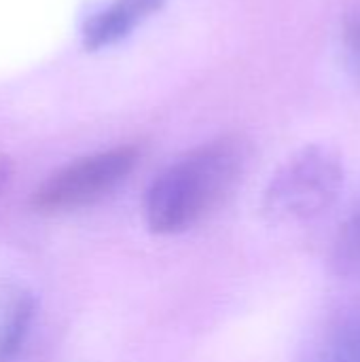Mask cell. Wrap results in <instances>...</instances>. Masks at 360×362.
I'll use <instances>...</instances> for the list:
<instances>
[{"instance_id":"cell-1","label":"cell","mask_w":360,"mask_h":362,"mask_svg":"<svg viewBox=\"0 0 360 362\" xmlns=\"http://www.w3.org/2000/svg\"><path fill=\"white\" fill-rule=\"evenodd\" d=\"M248 148L238 136H219L161 170L146 189L142 212L157 235H178L202 225L238 187Z\"/></svg>"},{"instance_id":"cell-9","label":"cell","mask_w":360,"mask_h":362,"mask_svg":"<svg viewBox=\"0 0 360 362\" xmlns=\"http://www.w3.org/2000/svg\"><path fill=\"white\" fill-rule=\"evenodd\" d=\"M11 163L4 159V157H0V191L4 189V185H6V180H8V176H11Z\"/></svg>"},{"instance_id":"cell-2","label":"cell","mask_w":360,"mask_h":362,"mask_svg":"<svg viewBox=\"0 0 360 362\" xmlns=\"http://www.w3.org/2000/svg\"><path fill=\"white\" fill-rule=\"evenodd\" d=\"M344 187V165L327 146L295 153L269 180L263 193V214L269 223L297 227L320 218L337 202Z\"/></svg>"},{"instance_id":"cell-7","label":"cell","mask_w":360,"mask_h":362,"mask_svg":"<svg viewBox=\"0 0 360 362\" xmlns=\"http://www.w3.org/2000/svg\"><path fill=\"white\" fill-rule=\"evenodd\" d=\"M331 265L335 274L360 282V204L335 233L331 246Z\"/></svg>"},{"instance_id":"cell-6","label":"cell","mask_w":360,"mask_h":362,"mask_svg":"<svg viewBox=\"0 0 360 362\" xmlns=\"http://www.w3.org/2000/svg\"><path fill=\"white\" fill-rule=\"evenodd\" d=\"M36 316L34 295L17 284L0 286V362H13Z\"/></svg>"},{"instance_id":"cell-8","label":"cell","mask_w":360,"mask_h":362,"mask_svg":"<svg viewBox=\"0 0 360 362\" xmlns=\"http://www.w3.org/2000/svg\"><path fill=\"white\" fill-rule=\"evenodd\" d=\"M344 42H346V49H348L352 64L360 70V17H354L346 23Z\"/></svg>"},{"instance_id":"cell-3","label":"cell","mask_w":360,"mask_h":362,"mask_svg":"<svg viewBox=\"0 0 360 362\" xmlns=\"http://www.w3.org/2000/svg\"><path fill=\"white\" fill-rule=\"evenodd\" d=\"M138 144H119L79 157L47 176L32 195V208L42 214L74 212L93 206L117 191L140 163Z\"/></svg>"},{"instance_id":"cell-5","label":"cell","mask_w":360,"mask_h":362,"mask_svg":"<svg viewBox=\"0 0 360 362\" xmlns=\"http://www.w3.org/2000/svg\"><path fill=\"white\" fill-rule=\"evenodd\" d=\"M163 0H115L93 13L83 25V45L87 51H100L123 40L132 30L159 11Z\"/></svg>"},{"instance_id":"cell-4","label":"cell","mask_w":360,"mask_h":362,"mask_svg":"<svg viewBox=\"0 0 360 362\" xmlns=\"http://www.w3.org/2000/svg\"><path fill=\"white\" fill-rule=\"evenodd\" d=\"M301 362H360V297L339 303L320 320Z\"/></svg>"}]
</instances>
